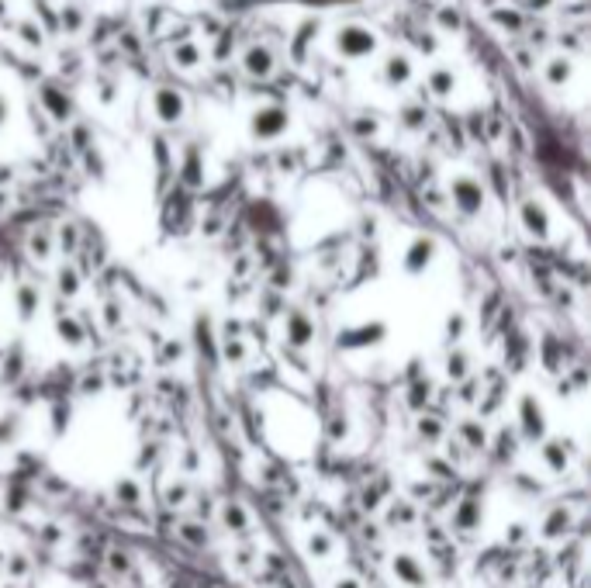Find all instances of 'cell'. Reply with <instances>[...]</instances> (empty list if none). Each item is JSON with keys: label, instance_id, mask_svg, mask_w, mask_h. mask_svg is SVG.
Masks as SVG:
<instances>
[{"label": "cell", "instance_id": "obj_1", "mask_svg": "<svg viewBox=\"0 0 591 588\" xmlns=\"http://www.w3.org/2000/svg\"><path fill=\"white\" fill-rule=\"evenodd\" d=\"M384 336H387V326H384V322H366V326L346 329V332L339 336V346H343V350H364V346L381 343Z\"/></svg>", "mask_w": 591, "mask_h": 588}, {"label": "cell", "instance_id": "obj_2", "mask_svg": "<svg viewBox=\"0 0 591 588\" xmlns=\"http://www.w3.org/2000/svg\"><path fill=\"white\" fill-rule=\"evenodd\" d=\"M522 432L529 436V440H543V432H546V422H543V409H539L536 398H522Z\"/></svg>", "mask_w": 591, "mask_h": 588}, {"label": "cell", "instance_id": "obj_3", "mask_svg": "<svg viewBox=\"0 0 591 588\" xmlns=\"http://www.w3.org/2000/svg\"><path fill=\"white\" fill-rule=\"evenodd\" d=\"M433 253H436L433 239H416L412 242V249H408V257H405V270H408V274H422V270L433 263Z\"/></svg>", "mask_w": 591, "mask_h": 588}, {"label": "cell", "instance_id": "obj_4", "mask_svg": "<svg viewBox=\"0 0 591 588\" xmlns=\"http://www.w3.org/2000/svg\"><path fill=\"white\" fill-rule=\"evenodd\" d=\"M395 574H398L405 585L426 588V574H422V568L416 564V557H408V553H398V557H395Z\"/></svg>", "mask_w": 591, "mask_h": 588}, {"label": "cell", "instance_id": "obj_5", "mask_svg": "<svg viewBox=\"0 0 591 588\" xmlns=\"http://www.w3.org/2000/svg\"><path fill=\"white\" fill-rule=\"evenodd\" d=\"M287 340H291L295 346L312 343V326H308V319H305V315H291V322H287Z\"/></svg>", "mask_w": 591, "mask_h": 588}, {"label": "cell", "instance_id": "obj_6", "mask_svg": "<svg viewBox=\"0 0 591 588\" xmlns=\"http://www.w3.org/2000/svg\"><path fill=\"white\" fill-rule=\"evenodd\" d=\"M522 218H526V228H529L536 239H546V215H543V208H539V205H526Z\"/></svg>", "mask_w": 591, "mask_h": 588}, {"label": "cell", "instance_id": "obj_7", "mask_svg": "<svg viewBox=\"0 0 591 588\" xmlns=\"http://www.w3.org/2000/svg\"><path fill=\"white\" fill-rule=\"evenodd\" d=\"M18 305H21V319H32V315H35V305H38V294L32 291V288H21Z\"/></svg>", "mask_w": 591, "mask_h": 588}, {"label": "cell", "instance_id": "obj_8", "mask_svg": "<svg viewBox=\"0 0 591 588\" xmlns=\"http://www.w3.org/2000/svg\"><path fill=\"white\" fill-rule=\"evenodd\" d=\"M225 522L228 526H235V530H245V512H243L239 502H232V505L225 509Z\"/></svg>", "mask_w": 591, "mask_h": 588}, {"label": "cell", "instance_id": "obj_9", "mask_svg": "<svg viewBox=\"0 0 591 588\" xmlns=\"http://www.w3.org/2000/svg\"><path fill=\"white\" fill-rule=\"evenodd\" d=\"M546 461H550L554 471H564V467H567V457L560 453V443H546Z\"/></svg>", "mask_w": 591, "mask_h": 588}, {"label": "cell", "instance_id": "obj_10", "mask_svg": "<svg viewBox=\"0 0 591 588\" xmlns=\"http://www.w3.org/2000/svg\"><path fill=\"white\" fill-rule=\"evenodd\" d=\"M477 205H481V201H477V190L474 188H460V208H464V211H477Z\"/></svg>", "mask_w": 591, "mask_h": 588}, {"label": "cell", "instance_id": "obj_11", "mask_svg": "<svg viewBox=\"0 0 591 588\" xmlns=\"http://www.w3.org/2000/svg\"><path fill=\"white\" fill-rule=\"evenodd\" d=\"M308 547H312V553H318V557H326V553L332 551V540H329V536H322V533H315L312 540H308Z\"/></svg>", "mask_w": 591, "mask_h": 588}, {"label": "cell", "instance_id": "obj_12", "mask_svg": "<svg viewBox=\"0 0 591 588\" xmlns=\"http://www.w3.org/2000/svg\"><path fill=\"white\" fill-rule=\"evenodd\" d=\"M59 332H63V340H70L73 346L80 343V326H76V322H66V319H63V322H59Z\"/></svg>", "mask_w": 591, "mask_h": 588}, {"label": "cell", "instance_id": "obj_13", "mask_svg": "<svg viewBox=\"0 0 591 588\" xmlns=\"http://www.w3.org/2000/svg\"><path fill=\"white\" fill-rule=\"evenodd\" d=\"M59 291L76 294V274H73V270H63V274H59Z\"/></svg>", "mask_w": 591, "mask_h": 588}, {"label": "cell", "instance_id": "obj_14", "mask_svg": "<svg viewBox=\"0 0 591 588\" xmlns=\"http://www.w3.org/2000/svg\"><path fill=\"white\" fill-rule=\"evenodd\" d=\"M467 374V360L456 353V357H450V378H464Z\"/></svg>", "mask_w": 591, "mask_h": 588}, {"label": "cell", "instance_id": "obj_15", "mask_svg": "<svg viewBox=\"0 0 591 588\" xmlns=\"http://www.w3.org/2000/svg\"><path fill=\"white\" fill-rule=\"evenodd\" d=\"M184 536H187L191 543H205V540H208V536L201 533V526H184Z\"/></svg>", "mask_w": 591, "mask_h": 588}, {"label": "cell", "instance_id": "obj_16", "mask_svg": "<svg viewBox=\"0 0 591 588\" xmlns=\"http://www.w3.org/2000/svg\"><path fill=\"white\" fill-rule=\"evenodd\" d=\"M118 495H125L128 502H135L139 499V488H135V484H118Z\"/></svg>", "mask_w": 591, "mask_h": 588}, {"label": "cell", "instance_id": "obj_17", "mask_svg": "<svg viewBox=\"0 0 591 588\" xmlns=\"http://www.w3.org/2000/svg\"><path fill=\"white\" fill-rule=\"evenodd\" d=\"M225 353H228V360H243L245 350L239 343H225Z\"/></svg>", "mask_w": 591, "mask_h": 588}, {"label": "cell", "instance_id": "obj_18", "mask_svg": "<svg viewBox=\"0 0 591 588\" xmlns=\"http://www.w3.org/2000/svg\"><path fill=\"white\" fill-rule=\"evenodd\" d=\"M464 332V319L456 315V319H450V336H460Z\"/></svg>", "mask_w": 591, "mask_h": 588}, {"label": "cell", "instance_id": "obj_19", "mask_svg": "<svg viewBox=\"0 0 591 588\" xmlns=\"http://www.w3.org/2000/svg\"><path fill=\"white\" fill-rule=\"evenodd\" d=\"M336 588H360V585H356L353 578H343V582H336Z\"/></svg>", "mask_w": 591, "mask_h": 588}]
</instances>
